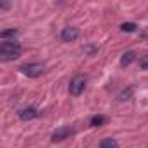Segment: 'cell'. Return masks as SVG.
<instances>
[{
    "label": "cell",
    "mask_w": 148,
    "mask_h": 148,
    "mask_svg": "<svg viewBox=\"0 0 148 148\" xmlns=\"http://www.w3.org/2000/svg\"><path fill=\"white\" fill-rule=\"evenodd\" d=\"M23 52L21 44H18L16 40H4L0 44V59L2 61H12L18 59Z\"/></svg>",
    "instance_id": "6da1fadb"
},
{
    "label": "cell",
    "mask_w": 148,
    "mask_h": 148,
    "mask_svg": "<svg viewBox=\"0 0 148 148\" xmlns=\"http://www.w3.org/2000/svg\"><path fill=\"white\" fill-rule=\"evenodd\" d=\"M134 59H136V54H134L132 51H127V52H124V54H122V58H120V64L125 68V66H129Z\"/></svg>",
    "instance_id": "52a82bcc"
},
{
    "label": "cell",
    "mask_w": 148,
    "mask_h": 148,
    "mask_svg": "<svg viewBox=\"0 0 148 148\" xmlns=\"http://www.w3.org/2000/svg\"><path fill=\"white\" fill-rule=\"evenodd\" d=\"M99 148H119V143L113 138H105V139H101Z\"/></svg>",
    "instance_id": "9c48e42d"
},
{
    "label": "cell",
    "mask_w": 148,
    "mask_h": 148,
    "mask_svg": "<svg viewBox=\"0 0 148 148\" xmlns=\"http://www.w3.org/2000/svg\"><path fill=\"white\" fill-rule=\"evenodd\" d=\"M96 51H98L96 47H91V45H89V47H86V52H89V54H94Z\"/></svg>",
    "instance_id": "5bb4252c"
},
{
    "label": "cell",
    "mask_w": 148,
    "mask_h": 148,
    "mask_svg": "<svg viewBox=\"0 0 148 148\" xmlns=\"http://www.w3.org/2000/svg\"><path fill=\"white\" fill-rule=\"evenodd\" d=\"M86 86H87L86 75H75L70 80V84H68V91H70L71 96H80L86 91Z\"/></svg>",
    "instance_id": "7a4b0ae2"
},
{
    "label": "cell",
    "mask_w": 148,
    "mask_h": 148,
    "mask_svg": "<svg viewBox=\"0 0 148 148\" xmlns=\"http://www.w3.org/2000/svg\"><path fill=\"white\" fill-rule=\"evenodd\" d=\"M106 117L105 115H94L92 119H91V127H101V125H105L106 124Z\"/></svg>",
    "instance_id": "ba28073f"
},
{
    "label": "cell",
    "mask_w": 148,
    "mask_h": 148,
    "mask_svg": "<svg viewBox=\"0 0 148 148\" xmlns=\"http://www.w3.org/2000/svg\"><path fill=\"white\" fill-rule=\"evenodd\" d=\"M77 38H79V30L75 26H66L61 30V40L63 42L70 44V42H75Z\"/></svg>",
    "instance_id": "8992f818"
},
{
    "label": "cell",
    "mask_w": 148,
    "mask_h": 148,
    "mask_svg": "<svg viewBox=\"0 0 148 148\" xmlns=\"http://www.w3.org/2000/svg\"><path fill=\"white\" fill-rule=\"evenodd\" d=\"M73 132V127H70V125H64V127H59V129H56L54 132H52V136H51V139L54 141V143H58V141H64V139H68Z\"/></svg>",
    "instance_id": "277c9868"
},
{
    "label": "cell",
    "mask_w": 148,
    "mask_h": 148,
    "mask_svg": "<svg viewBox=\"0 0 148 148\" xmlns=\"http://www.w3.org/2000/svg\"><path fill=\"white\" fill-rule=\"evenodd\" d=\"M139 68L141 70H148V54H145V56L139 58Z\"/></svg>",
    "instance_id": "4fadbf2b"
},
{
    "label": "cell",
    "mask_w": 148,
    "mask_h": 148,
    "mask_svg": "<svg viewBox=\"0 0 148 148\" xmlns=\"http://www.w3.org/2000/svg\"><path fill=\"white\" fill-rule=\"evenodd\" d=\"M131 96H132V87H127L125 91H122V92L119 94V101H129Z\"/></svg>",
    "instance_id": "7c38bea8"
},
{
    "label": "cell",
    "mask_w": 148,
    "mask_h": 148,
    "mask_svg": "<svg viewBox=\"0 0 148 148\" xmlns=\"http://www.w3.org/2000/svg\"><path fill=\"white\" fill-rule=\"evenodd\" d=\"M18 35V30L16 28H11V30H4V32H0V38L2 40H7L9 37H16Z\"/></svg>",
    "instance_id": "8fae6325"
},
{
    "label": "cell",
    "mask_w": 148,
    "mask_h": 148,
    "mask_svg": "<svg viewBox=\"0 0 148 148\" xmlns=\"http://www.w3.org/2000/svg\"><path fill=\"white\" fill-rule=\"evenodd\" d=\"M38 115H40V112H38L35 106H23V108L18 110V117H19L21 120H33V119H37Z\"/></svg>",
    "instance_id": "5b68a950"
},
{
    "label": "cell",
    "mask_w": 148,
    "mask_h": 148,
    "mask_svg": "<svg viewBox=\"0 0 148 148\" xmlns=\"http://www.w3.org/2000/svg\"><path fill=\"white\" fill-rule=\"evenodd\" d=\"M11 5L9 4H5V2H2V4H0V9H9Z\"/></svg>",
    "instance_id": "9a60e30c"
},
{
    "label": "cell",
    "mask_w": 148,
    "mask_h": 148,
    "mask_svg": "<svg viewBox=\"0 0 148 148\" xmlns=\"http://www.w3.org/2000/svg\"><path fill=\"white\" fill-rule=\"evenodd\" d=\"M19 70L25 73L26 77H30V79H37V77H40L42 73H44L45 66H44L42 63H26V64H21Z\"/></svg>",
    "instance_id": "3957f363"
},
{
    "label": "cell",
    "mask_w": 148,
    "mask_h": 148,
    "mask_svg": "<svg viewBox=\"0 0 148 148\" xmlns=\"http://www.w3.org/2000/svg\"><path fill=\"white\" fill-rule=\"evenodd\" d=\"M120 30L125 32V33H132V32L138 30V25H136V23H122V25H120Z\"/></svg>",
    "instance_id": "30bf717a"
}]
</instances>
